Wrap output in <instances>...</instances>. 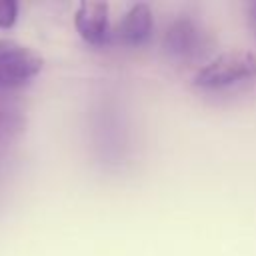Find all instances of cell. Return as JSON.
Returning <instances> with one entry per match:
<instances>
[{
    "mask_svg": "<svg viewBox=\"0 0 256 256\" xmlns=\"http://www.w3.org/2000/svg\"><path fill=\"white\" fill-rule=\"evenodd\" d=\"M256 78V54L248 50H228L208 60L194 74L192 84L202 90H222Z\"/></svg>",
    "mask_w": 256,
    "mask_h": 256,
    "instance_id": "1",
    "label": "cell"
},
{
    "mask_svg": "<svg viewBox=\"0 0 256 256\" xmlns=\"http://www.w3.org/2000/svg\"><path fill=\"white\" fill-rule=\"evenodd\" d=\"M26 118L22 110L14 102H2L0 104V148L12 144L20 138L24 132Z\"/></svg>",
    "mask_w": 256,
    "mask_h": 256,
    "instance_id": "6",
    "label": "cell"
},
{
    "mask_svg": "<svg viewBox=\"0 0 256 256\" xmlns=\"http://www.w3.org/2000/svg\"><path fill=\"white\" fill-rule=\"evenodd\" d=\"M250 16H252V20L256 22V2H254V4L250 6Z\"/></svg>",
    "mask_w": 256,
    "mask_h": 256,
    "instance_id": "8",
    "label": "cell"
},
{
    "mask_svg": "<svg viewBox=\"0 0 256 256\" xmlns=\"http://www.w3.org/2000/svg\"><path fill=\"white\" fill-rule=\"evenodd\" d=\"M18 16V4L14 0H0V28H12Z\"/></svg>",
    "mask_w": 256,
    "mask_h": 256,
    "instance_id": "7",
    "label": "cell"
},
{
    "mask_svg": "<svg viewBox=\"0 0 256 256\" xmlns=\"http://www.w3.org/2000/svg\"><path fill=\"white\" fill-rule=\"evenodd\" d=\"M206 32L202 26L188 18L180 16L170 22V26L164 32L162 48L164 52L174 60H194L206 50Z\"/></svg>",
    "mask_w": 256,
    "mask_h": 256,
    "instance_id": "3",
    "label": "cell"
},
{
    "mask_svg": "<svg viewBox=\"0 0 256 256\" xmlns=\"http://www.w3.org/2000/svg\"><path fill=\"white\" fill-rule=\"evenodd\" d=\"M74 26L80 38L90 46H106L114 36L106 2H82L74 14Z\"/></svg>",
    "mask_w": 256,
    "mask_h": 256,
    "instance_id": "4",
    "label": "cell"
},
{
    "mask_svg": "<svg viewBox=\"0 0 256 256\" xmlns=\"http://www.w3.org/2000/svg\"><path fill=\"white\" fill-rule=\"evenodd\" d=\"M152 28H154V16L150 4L138 2L122 16L120 24L114 30V36L124 46H140L150 38Z\"/></svg>",
    "mask_w": 256,
    "mask_h": 256,
    "instance_id": "5",
    "label": "cell"
},
{
    "mask_svg": "<svg viewBox=\"0 0 256 256\" xmlns=\"http://www.w3.org/2000/svg\"><path fill=\"white\" fill-rule=\"evenodd\" d=\"M40 70V54L18 42L0 38V104L12 102L10 96L36 78Z\"/></svg>",
    "mask_w": 256,
    "mask_h": 256,
    "instance_id": "2",
    "label": "cell"
}]
</instances>
